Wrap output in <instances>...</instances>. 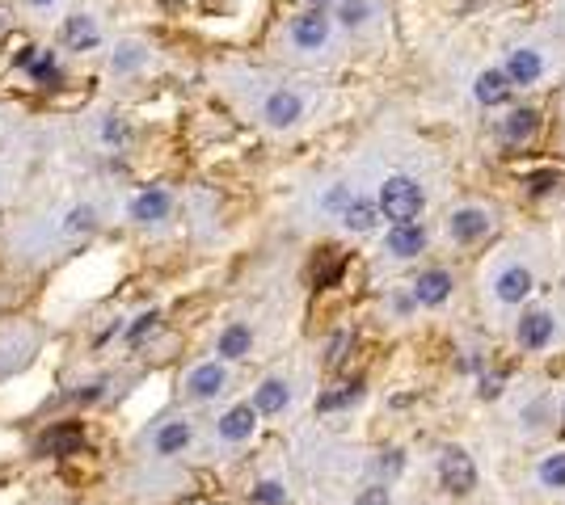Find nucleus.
<instances>
[{
  "mask_svg": "<svg viewBox=\"0 0 565 505\" xmlns=\"http://www.w3.org/2000/svg\"><path fill=\"white\" fill-rule=\"evenodd\" d=\"M334 252H338V249H334ZM338 274H342V261H338V257H334L329 266L321 261V266H317V286H334V283H338Z\"/></svg>",
  "mask_w": 565,
  "mask_h": 505,
  "instance_id": "32",
  "label": "nucleus"
},
{
  "mask_svg": "<svg viewBox=\"0 0 565 505\" xmlns=\"http://www.w3.org/2000/svg\"><path fill=\"white\" fill-rule=\"evenodd\" d=\"M375 468H380V472H384V476H397V472H401V468H405L401 451H384V459H380Z\"/></svg>",
  "mask_w": 565,
  "mask_h": 505,
  "instance_id": "35",
  "label": "nucleus"
},
{
  "mask_svg": "<svg viewBox=\"0 0 565 505\" xmlns=\"http://www.w3.org/2000/svg\"><path fill=\"white\" fill-rule=\"evenodd\" d=\"M300 114H304V97L291 93V89H275V93L262 101V118L270 126H291Z\"/></svg>",
  "mask_w": 565,
  "mask_h": 505,
  "instance_id": "9",
  "label": "nucleus"
},
{
  "mask_svg": "<svg viewBox=\"0 0 565 505\" xmlns=\"http://www.w3.org/2000/svg\"><path fill=\"white\" fill-rule=\"evenodd\" d=\"M439 480L448 493H472L477 489V468H472L469 451L460 446H443L439 451Z\"/></svg>",
  "mask_w": 565,
  "mask_h": 505,
  "instance_id": "3",
  "label": "nucleus"
},
{
  "mask_svg": "<svg viewBox=\"0 0 565 505\" xmlns=\"http://www.w3.org/2000/svg\"><path fill=\"white\" fill-rule=\"evenodd\" d=\"M367 17H372V0H338V21L346 30L367 26Z\"/></svg>",
  "mask_w": 565,
  "mask_h": 505,
  "instance_id": "24",
  "label": "nucleus"
},
{
  "mask_svg": "<svg viewBox=\"0 0 565 505\" xmlns=\"http://www.w3.org/2000/svg\"><path fill=\"white\" fill-rule=\"evenodd\" d=\"M186 442H190V426H186V421H169V426L157 429L152 446H157V455H178Z\"/></svg>",
  "mask_w": 565,
  "mask_h": 505,
  "instance_id": "19",
  "label": "nucleus"
},
{
  "mask_svg": "<svg viewBox=\"0 0 565 505\" xmlns=\"http://www.w3.org/2000/svg\"><path fill=\"white\" fill-rule=\"evenodd\" d=\"M355 400H363V383H342L338 392H325L317 400V409L321 413H334V409H351Z\"/></svg>",
  "mask_w": 565,
  "mask_h": 505,
  "instance_id": "22",
  "label": "nucleus"
},
{
  "mask_svg": "<svg viewBox=\"0 0 565 505\" xmlns=\"http://www.w3.org/2000/svg\"><path fill=\"white\" fill-rule=\"evenodd\" d=\"M375 220H380V203H372V198H351V206L342 211V223L351 232H372Z\"/></svg>",
  "mask_w": 565,
  "mask_h": 505,
  "instance_id": "18",
  "label": "nucleus"
},
{
  "mask_svg": "<svg viewBox=\"0 0 565 505\" xmlns=\"http://www.w3.org/2000/svg\"><path fill=\"white\" fill-rule=\"evenodd\" d=\"M169 215V194L165 189H144V194H135L131 198V220L140 223H157Z\"/></svg>",
  "mask_w": 565,
  "mask_h": 505,
  "instance_id": "15",
  "label": "nucleus"
},
{
  "mask_svg": "<svg viewBox=\"0 0 565 505\" xmlns=\"http://www.w3.org/2000/svg\"><path fill=\"white\" fill-rule=\"evenodd\" d=\"M329 34H334V21L325 17V9H308L291 21V43L300 51H321L329 43Z\"/></svg>",
  "mask_w": 565,
  "mask_h": 505,
  "instance_id": "4",
  "label": "nucleus"
},
{
  "mask_svg": "<svg viewBox=\"0 0 565 505\" xmlns=\"http://www.w3.org/2000/svg\"><path fill=\"white\" fill-rule=\"evenodd\" d=\"M291 400V388L283 383V379H266V383H258V392H254V409L258 413H283Z\"/></svg>",
  "mask_w": 565,
  "mask_h": 505,
  "instance_id": "17",
  "label": "nucleus"
},
{
  "mask_svg": "<svg viewBox=\"0 0 565 505\" xmlns=\"http://www.w3.org/2000/svg\"><path fill=\"white\" fill-rule=\"evenodd\" d=\"M448 295H452V274H448V269H426V274H418V283H414V303L439 308V303H448Z\"/></svg>",
  "mask_w": 565,
  "mask_h": 505,
  "instance_id": "12",
  "label": "nucleus"
},
{
  "mask_svg": "<svg viewBox=\"0 0 565 505\" xmlns=\"http://www.w3.org/2000/svg\"><path fill=\"white\" fill-rule=\"evenodd\" d=\"M536 126H540V114L532 110V106H519V110H511L506 118H502V135L511 143H523L536 135Z\"/></svg>",
  "mask_w": 565,
  "mask_h": 505,
  "instance_id": "16",
  "label": "nucleus"
},
{
  "mask_svg": "<svg viewBox=\"0 0 565 505\" xmlns=\"http://www.w3.org/2000/svg\"><path fill=\"white\" fill-rule=\"evenodd\" d=\"M258 426V409L254 405H237V409H228L220 417V438L224 442H245Z\"/></svg>",
  "mask_w": 565,
  "mask_h": 505,
  "instance_id": "13",
  "label": "nucleus"
},
{
  "mask_svg": "<svg viewBox=\"0 0 565 505\" xmlns=\"http://www.w3.org/2000/svg\"><path fill=\"white\" fill-rule=\"evenodd\" d=\"M489 286H494V300L498 303H523L528 295H532V266H523V261H506V266L494 269V278H489Z\"/></svg>",
  "mask_w": 565,
  "mask_h": 505,
  "instance_id": "2",
  "label": "nucleus"
},
{
  "mask_svg": "<svg viewBox=\"0 0 565 505\" xmlns=\"http://www.w3.org/2000/svg\"><path fill=\"white\" fill-rule=\"evenodd\" d=\"M101 140H106V143H127V126L118 123V118H106V126H101Z\"/></svg>",
  "mask_w": 565,
  "mask_h": 505,
  "instance_id": "34",
  "label": "nucleus"
},
{
  "mask_svg": "<svg viewBox=\"0 0 565 505\" xmlns=\"http://www.w3.org/2000/svg\"><path fill=\"white\" fill-rule=\"evenodd\" d=\"M283 501H287V493L275 480H262L258 489H254V505H283Z\"/></svg>",
  "mask_w": 565,
  "mask_h": 505,
  "instance_id": "27",
  "label": "nucleus"
},
{
  "mask_svg": "<svg viewBox=\"0 0 565 505\" xmlns=\"http://www.w3.org/2000/svg\"><path fill=\"white\" fill-rule=\"evenodd\" d=\"M553 333H557V320H553V312H545V308H532V312L519 316V346L523 349H545L553 341Z\"/></svg>",
  "mask_w": 565,
  "mask_h": 505,
  "instance_id": "6",
  "label": "nucleus"
},
{
  "mask_svg": "<svg viewBox=\"0 0 565 505\" xmlns=\"http://www.w3.org/2000/svg\"><path fill=\"white\" fill-rule=\"evenodd\" d=\"M346 349H351V333H346V329L334 333V337H329V349H325V366H329V371H338V366L346 363Z\"/></svg>",
  "mask_w": 565,
  "mask_h": 505,
  "instance_id": "25",
  "label": "nucleus"
},
{
  "mask_svg": "<svg viewBox=\"0 0 565 505\" xmlns=\"http://www.w3.org/2000/svg\"><path fill=\"white\" fill-rule=\"evenodd\" d=\"M89 228H93V206H77V211H68L64 232H89Z\"/></svg>",
  "mask_w": 565,
  "mask_h": 505,
  "instance_id": "28",
  "label": "nucleus"
},
{
  "mask_svg": "<svg viewBox=\"0 0 565 505\" xmlns=\"http://www.w3.org/2000/svg\"><path fill=\"white\" fill-rule=\"evenodd\" d=\"M144 60H148V51L127 43V47H118V55H114V72H131L135 63H144Z\"/></svg>",
  "mask_w": 565,
  "mask_h": 505,
  "instance_id": "26",
  "label": "nucleus"
},
{
  "mask_svg": "<svg viewBox=\"0 0 565 505\" xmlns=\"http://www.w3.org/2000/svg\"><path fill=\"white\" fill-rule=\"evenodd\" d=\"M30 4H38V9H43V4H51V0H30Z\"/></svg>",
  "mask_w": 565,
  "mask_h": 505,
  "instance_id": "40",
  "label": "nucleus"
},
{
  "mask_svg": "<svg viewBox=\"0 0 565 505\" xmlns=\"http://www.w3.org/2000/svg\"><path fill=\"white\" fill-rule=\"evenodd\" d=\"M157 329V312H148V316H140V320H135V325H131V333H127V341L131 346H140V341H144V333H152Z\"/></svg>",
  "mask_w": 565,
  "mask_h": 505,
  "instance_id": "30",
  "label": "nucleus"
},
{
  "mask_svg": "<svg viewBox=\"0 0 565 505\" xmlns=\"http://www.w3.org/2000/svg\"><path fill=\"white\" fill-rule=\"evenodd\" d=\"M489 228H494V220H489L485 206H456L452 215H448V232H452V240H460V244L481 240Z\"/></svg>",
  "mask_w": 565,
  "mask_h": 505,
  "instance_id": "5",
  "label": "nucleus"
},
{
  "mask_svg": "<svg viewBox=\"0 0 565 505\" xmlns=\"http://www.w3.org/2000/svg\"><path fill=\"white\" fill-rule=\"evenodd\" d=\"M511 76H506V68H485V72H477V80H472V97L481 101V106H502L506 97H511Z\"/></svg>",
  "mask_w": 565,
  "mask_h": 505,
  "instance_id": "10",
  "label": "nucleus"
},
{
  "mask_svg": "<svg viewBox=\"0 0 565 505\" xmlns=\"http://www.w3.org/2000/svg\"><path fill=\"white\" fill-rule=\"evenodd\" d=\"M312 4H317V9H325V4H329V0H312Z\"/></svg>",
  "mask_w": 565,
  "mask_h": 505,
  "instance_id": "39",
  "label": "nucleus"
},
{
  "mask_svg": "<svg viewBox=\"0 0 565 505\" xmlns=\"http://www.w3.org/2000/svg\"><path fill=\"white\" fill-rule=\"evenodd\" d=\"M249 346H254V333L245 329V325H228L224 333H220V354H224V358H245V354H249Z\"/></svg>",
  "mask_w": 565,
  "mask_h": 505,
  "instance_id": "20",
  "label": "nucleus"
},
{
  "mask_svg": "<svg viewBox=\"0 0 565 505\" xmlns=\"http://www.w3.org/2000/svg\"><path fill=\"white\" fill-rule=\"evenodd\" d=\"M536 480H540L545 489H565V451H553V455L540 459Z\"/></svg>",
  "mask_w": 565,
  "mask_h": 505,
  "instance_id": "21",
  "label": "nucleus"
},
{
  "mask_svg": "<svg viewBox=\"0 0 565 505\" xmlns=\"http://www.w3.org/2000/svg\"><path fill=\"white\" fill-rule=\"evenodd\" d=\"M426 249V228L422 223H392L384 236V252H392L397 261H409Z\"/></svg>",
  "mask_w": 565,
  "mask_h": 505,
  "instance_id": "7",
  "label": "nucleus"
},
{
  "mask_svg": "<svg viewBox=\"0 0 565 505\" xmlns=\"http://www.w3.org/2000/svg\"><path fill=\"white\" fill-rule=\"evenodd\" d=\"M30 72H34V80H60V68H55L51 55H38V60L30 63Z\"/></svg>",
  "mask_w": 565,
  "mask_h": 505,
  "instance_id": "31",
  "label": "nucleus"
},
{
  "mask_svg": "<svg viewBox=\"0 0 565 505\" xmlns=\"http://www.w3.org/2000/svg\"><path fill=\"white\" fill-rule=\"evenodd\" d=\"M380 215L392 223H418L422 206H426V194H422V186L414 181V177L405 173H392L384 177V186H380Z\"/></svg>",
  "mask_w": 565,
  "mask_h": 505,
  "instance_id": "1",
  "label": "nucleus"
},
{
  "mask_svg": "<svg viewBox=\"0 0 565 505\" xmlns=\"http://www.w3.org/2000/svg\"><path fill=\"white\" fill-rule=\"evenodd\" d=\"M85 446V434L77 421H60V426H51L43 438H38V451L43 455H77Z\"/></svg>",
  "mask_w": 565,
  "mask_h": 505,
  "instance_id": "11",
  "label": "nucleus"
},
{
  "mask_svg": "<svg viewBox=\"0 0 565 505\" xmlns=\"http://www.w3.org/2000/svg\"><path fill=\"white\" fill-rule=\"evenodd\" d=\"M481 396H485V400L502 396V375H485V379H481Z\"/></svg>",
  "mask_w": 565,
  "mask_h": 505,
  "instance_id": "36",
  "label": "nucleus"
},
{
  "mask_svg": "<svg viewBox=\"0 0 565 505\" xmlns=\"http://www.w3.org/2000/svg\"><path fill=\"white\" fill-rule=\"evenodd\" d=\"M561 417H565V409H561Z\"/></svg>",
  "mask_w": 565,
  "mask_h": 505,
  "instance_id": "41",
  "label": "nucleus"
},
{
  "mask_svg": "<svg viewBox=\"0 0 565 505\" xmlns=\"http://www.w3.org/2000/svg\"><path fill=\"white\" fill-rule=\"evenodd\" d=\"M532 189H536V194H549V189H553V173H536L532 177Z\"/></svg>",
  "mask_w": 565,
  "mask_h": 505,
  "instance_id": "37",
  "label": "nucleus"
},
{
  "mask_svg": "<svg viewBox=\"0 0 565 505\" xmlns=\"http://www.w3.org/2000/svg\"><path fill=\"white\" fill-rule=\"evenodd\" d=\"M224 366L220 363H203V366H194L190 379H186V388H190V396H198V400H207V396H220L224 392Z\"/></svg>",
  "mask_w": 565,
  "mask_h": 505,
  "instance_id": "14",
  "label": "nucleus"
},
{
  "mask_svg": "<svg viewBox=\"0 0 565 505\" xmlns=\"http://www.w3.org/2000/svg\"><path fill=\"white\" fill-rule=\"evenodd\" d=\"M355 505H392V501H388V489H384V485H372V489L359 493Z\"/></svg>",
  "mask_w": 565,
  "mask_h": 505,
  "instance_id": "33",
  "label": "nucleus"
},
{
  "mask_svg": "<svg viewBox=\"0 0 565 505\" xmlns=\"http://www.w3.org/2000/svg\"><path fill=\"white\" fill-rule=\"evenodd\" d=\"M502 68H506V76H511L515 89L519 84H536V80L545 76V55H540L536 47H515L511 55H506Z\"/></svg>",
  "mask_w": 565,
  "mask_h": 505,
  "instance_id": "8",
  "label": "nucleus"
},
{
  "mask_svg": "<svg viewBox=\"0 0 565 505\" xmlns=\"http://www.w3.org/2000/svg\"><path fill=\"white\" fill-rule=\"evenodd\" d=\"M64 43H68V47H93V43H97V26L89 21V17H68Z\"/></svg>",
  "mask_w": 565,
  "mask_h": 505,
  "instance_id": "23",
  "label": "nucleus"
},
{
  "mask_svg": "<svg viewBox=\"0 0 565 505\" xmlns=\"http://www.w3.org/2000/svg\"><path fill=\"white\" fill-rule=\"evenodd\" d=\"M165 9H182V4H186V0H161Z\"/></svg>",
  "mask_w": 565,
  "mask_h": 505,
  "instance_id": "38",
  "label": "nucleus"
},
{
  "mask_svg": "<svg viewBox=\"0 0 565 505\" xmlns=\"http://www.w3.org/2000/svg\"><path fill=\"white\" fill-rule=\"evenodd\" d=\"M321 206H325V211H338V215H342V211L351 206V189H346V186H334V189H329V194L321 198Z\"/></svg>",
  "mask_w": 565,
  "mask_h": 505,
  "instance_id": "29",
  "label": "nucleus"
}]
</instances>
